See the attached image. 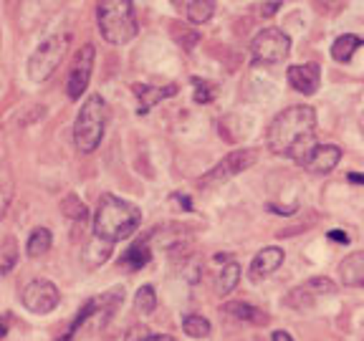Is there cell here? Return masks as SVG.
<instances>
[{
    "instance_id": "obj_34",
    "label": "cell",
    "mask_w": 364,
    "mask_h": 341,
    "mask_svg": "<svg viewBox=\"0 0 364 341\" xmlns=\"http://www.w3.org/2000/svg\"><path fill=\"white\" fill-rule=\"evenodd\" d=\"M8 329H11V313H3V329H0V336H3V339H6L8 336Z\"/></svg>"
},
{
    "instance_id": "obj_33",
    "label": "cell",
    "mask_w": 364,
    "mask_h": 341,
    "mask_svg": "<svg viewBox=\"0 0 364 341\" xmlns=\"http://www.w3.org/2000/svg\"><path fill=\"white\" fill-rule=\"evenodd\" d=\"M268 210L281 212V215H294V212H296V205H294V207H279V205H268Z\"/></svg>"
},
{
    "instance_id": "obj_29",
    "label": "cell",
    "mask_w": 364,
    "mask_h": 341,
    "mask_svg": "<svg viewBox=\"0 0 364 341\" xmlns=\"http://www.w3.org/2000/svg\"><path fill=\"white\" fill-rule=\"evenodd\" d=\"M152 339H154L152 331H149L144 324L129 326V329H127V334H124V341H152Z\"/></svg>"
},
{
    "instance_id": "obj_32",
    "label": "cell",
    "mask_w": 364,
    "mask_h": 341,
    "mask_svg": "<svg viewBox=\"0 0 364 341\" xmlns=\"http://www.w3.org/2000/svg\"><path fill=\"white\" fill-rule=\"evenodd\" d=\"M175 200H177V205H180L182 210H193V202H190V197L188 195H175Z\"/></svg>"
},
{
    "instance_id": "obj_25",
    "label": "cell",
    "mask_w": 364,
    "mask_h": 341,
    "mask_svg": "<svg viewBox=\"0 0 364 341\" xmlns=\"http://www.w3.org/2000/svg\"><path fill=\"white\" fill-rule=\"evenodd\" d=\"M134 308L142 316H149V313L157 308V293H154L152 286H142V288H136L134 293Z\"/></svg>"
},
{
    "instance_id": "obj_14",
    "label": "cell",
    "mask_w": 364,
    "mask_h": 341,
    "mask_svg": "<svg viewBox=\"0 0 364 341\" xmlns=\"http://www.w3.org/2000/svg\"><path fill=\"white\" fill-rule=\"evenodd\" d=\"M284 258H286V253L279 245H268V248L258 250L253 263H250V276L256 281L268 278V276H273V273L284 266Z\"/></svg>"
},
{
    "instance_id": "obj_20",
    "label": "cell",
    "mask_w": 364,
    "mask_h": 341,
    "mask_svg": "<svg viewBox=\"0 0 364 341\" xmlns=\"http://www.w3.org/2000/svg\"><path fill=\"white\" fill-rule=\"evenodd\" d=\"M51 243H53L51 230H48V227H36L33 233H31L28 243H26V256L28 258L46 256V253L51 250Z\"/></svg>"
},
{
    "instance_id": "obj_23",
    "label": "cell",
    "mask_w": 364,
    "mask_h": 341,
    "mask_svg": "<svg viewBox=\"0 0 364 341\" xmlns=\"http://www.w3.org/2000/svg\"><path fill=\"white\" fill-rule=\"evenodd\" d=\"M238 281H240V266L235 261L225 263V266H223V271H220V276H218L215 293L218 296H228L230 291L235 288V286H238Z\"/></svg>"
},
{
    "instance_id": "obj_30",
    "label": "cell",
    "mask_w": 364,
    "mask_h": 341,
    "mask_svg": "<svg viewBox=\"0 0 364 341\" xmlns=\"http://www.w3.org/2000/svg\"><path fill=\"white\" fill-rule=\"evenodd\" d=\"M284 8V3H261V16L263 18H271Z\"/></svg>"
},
{
    "instance_id": "obj_1",
    "label": "cell",
    "mask_w": 364,
    "mask_h": 341,
    "mask_svg": "<svg viewBox=\"0 0 364 341\" xmlns=\"http://www.w3.org/2000/svg\"><path fill=\"white\" fill-rule=\"evenodd\" d=\"M316 112L309 104H294L273 117L266 131V144L276 157H294L296 162L316 144Z\"/></svg>"
},
{
    "instance_id": "obj_36",
    "label": "cell",
    "mask_w": 364,
    "mask_h": 341,
    "mask_svg": "<svg viewBox=\"0 0 364 341\" xmlns=\"http://www.w3.org/2000/svg\"><path fill=\"white\" fill-rule=\"evenodd\" d=\"M273 341H294L289 331H273Z\"/></svg>"
},
{
    "instance_id": "obj_17",
    "label": "cell",
    "mask_w": 364,
    "mask_h": 341,
    "mask_svg": "<svg viewBox=\"0 0 364 341\" xmlns=\"http://www.w3.org/2000/svg\"><path fill=\"white\" fill-rule=\"evenodd\" d=\"M359 45H364L362 36H354V33L339 36V38L331 43V58H334L336 63H349Z\"/></svg>"
},
{
    "instance_id": "obj_9",
    "label": "cell",
    "mask_w": 364,
    "mask_h": 341,
    "mask_svg": "<svg viewBox=\"0 0 364 341\" xmlns=\"http://www.w3.org/2000/svg\"><path fill=\"white\" fill-rule=\"evenodd\" d=\"M21 301L31 313H41V316H43V313H51L53 308L61 303V291H58L51 281L36 278L23 288Z\"/></svg>"
},
{
    "instance_id": "obj_31",
    "label": "cell",
    "mask_w": 364,
    "mask_h": 341,
    "mask_svg": "<svg viewBox=\"0 0 364 341\" xmlns=\"http://www.w3.org/2000/svg\"><path fill=\"white\" fill-rule=\"evenodd\" d=\"M329 240H331V243L347 245L349 243V235L344 233V230H329Z\"/></svg>"
},
{
    "instance_id": "obj_11",
    "label": "cell",
    "mask_w": 364,
    "mask_h": 341,
    "mask_svg": "<svg viewBox=\"0 0 364 341\" xmlns=\"http://www.w3.org/2000/svg\"><path fill=\"white\" fill-rule=\"evenodd\" d=\"M94 45L86 43L79 53H76V61L68 71V79H66V97L71 102H79L84 97V91L89 89V81H91V68H94Z\"/></svg>"
},
{
    "instance_id": "obj_16",
    "label": "cell",
    "mask_w": 364,
    "mask_h": 341,
    "mask_svg": "<svg viewBox=\"0 0 364 341\" xmlns=\"http://www.w3.org/2000/svg\"><path fill=\"white\" fill-rule=\"evenodd\" d=\"M134 94L139 97V109H136V112H139V117H144L154 104H159L162 99L175 97L177 86L175 84H170V86H134Z\"/></svg>"
},
{
    "instance_id": "obj_8",
    "label": "cell",
    "mask_w": 364,
    "mask_h": 341,
    "mask_svg": "<svg viewBox=\"0 0 364 341\" xmlns=\"http://www.w3.org/2000/svg\"><path fill=\"white\" fill-rule=\"evenodd\" d=\"M291 38L281 28H263L250 40V53L258 63H279L289 56Z\"/></svg>"
},
{
    "instance_id": "obj_4",
    "label": "cell",
    "mask_w": 364,
    "mask_h": 341,
    "mask_svg": "<svg viewBox=\"0 0 364 341\" xmlns=\"http://www.w3.org/2000/svg\"><path fill=\"white\" fill-rule=\"evenodd\" d=\"M107 117H109V107L102 94L86 97V102L81 104V112L76 114V121H74V144L79 152L91 154L102 144L104 129H107Z\"/></svg>"
},
{
    "instance_id": "obj_13",
    "label": "cell",
    "mask_w": 364,
    "mask_h": 341,
    "mask_svg": "<svg viewBox=\"0 0 364 341\" xmlns=\"http://www.w3.org/2000/svg\"><path fill=\"white\" fill-rule=\"evenodd\" d=\"M286 79H289V84L299 94L311 97V94L318 91V86H321V68L316 63H296V66H289Z\"/></svg>"
},
{
    "instance_id": "obj_35",
    "label": "cell",
    "mask_w": 364,
    "mask_h": 341,
    "mask_svg": "<svg viewBox=\"0 0 364 341\" xmlns=\"http://www.w3.org/2000/svg\"><path fill=\"white\" fill-rule=\"evenodd\" d=\"M347 180L352 182V185H364V175H362V172H349Z\"/></svg>"
},
{
    "instance_id": "obj_21",
    "label": "cell",
    "mask_w": 364,
    "mask_h": 341,
    "mask_svg": "<svg viewBox=\"0 0 364 341\" xmlns=\"http://www.w3.org/2000/svg\"><path fill=\"white\" fill-rule=\"evenodd\" d=\"M223 311H225L228 316L240 318V321H253V324H266V321H268L266 313H261L258 308H253L250 303H243V301L223 303Z\"/></svg>"
},
{
    "instance_id": "obj_18",
    "label": "cell",
    "mask_w": 364,
    "mask_h": 341,
    "mask_svg": "<svg viewBox=\"0 0 364 341\" xmlns=\"http://www.w3.org/2000/svg\"><path fill=\"white\" fill-rule=\"evenodd\" d=\"M112 248H114V243H109V240L97 238V235H94V238L84 245V263L89 268L102 266V263H107V258L112 256Z\"/></svg>"
},
{
    "instance_id": "obj_28",
    "label": "cell",
    "mask_w": 364,
    "mask_h": 341,
    "mask_svg": "<svg viewBox=\"0 0 364 341\" xmlns=\"http://www.w3.org/2000/svg\"><path fill=\"white\" fill-rule=\"evenodd\" d=\"M193 86H195V102H198V104H210L213 99H215L218 89L213 84H208V81H200L198 76H195Z\"/></svg>"
},
{
    "instance_id": "obj_22",
    "label": "cell",
    "mask_w": 364,
    "mask_h": 341,
    "mask_svg": "<svg viewBox=\"0 0 364 341\" xmlns=\"http://www.w3.org/2000/svg\"><path fill=\"white\" fill-rule=\"evenodd\" d=\"M182 331L190 336V339H208L210 336V331H213V326H210V321L205 316H200V313H190V316H185L182 318Z\"/></svg>"
},
{
    "instance_id": "obj_12",
    "label": "cell",
    "mask_w": 364,
    "mask_h": 341,
    "mask_svg": "<svg viewBox=\"0 0 364 341\" xmlns=\"http://www.w3.org/2000/svg\"><path fill=\"white\" fill-rule=\"evenodd\" d=\"M341 159V149L336 144H316L309 154L299 159V167L309 172V175H329Z\"/></svg>"
},
{
    "instance_id": "obj_5",
    "label": "cell",
    "mask_w": 364,
    "mask_h": 341,
    "mask_svg": "<svg viewBox=\"0 0 364 341\" xmlns=\"http://www.w3.org/2000/svg\"><path fill=\"white\" fill-rule=\"evenodd\" d=\"M122 298H124V288H122V286L109 288L107 293L89 298V301L84 303V308L76 313V318L71 321V326H68L66 334L58 336V341H74V336L89 324H94V331L104 329V324H107L109 316L117 311V306L122 303Z\"/></svg>"
},
{
    "instance_id": "obj_37",
    "label": "cell",
    "mask_w": 364,
    "mask_h": 341,
    "mask_svg": "<svg viewBox=\"0 0 364 341\" xmlns=\"http://www.w3.org/2000/svg\"><path fill=\"white\" fill-rule=\"evenodd\" d=\"M152 341H177V339H175V336H170V334H157Z\"/></svg>"
},
{
    "instance_id": "obj_24",
    "label": "cell",
    "mask_w": 364,
    "mask_h": 341,
    "mask_svg": "<svg viewBox=\"0 0 364 341\" xmlns=\"http://www.w3.org/2000/svg\"><path fill=\"white\" fill-rule=\"evenodd\" d=\"M185 13H188L190 23H208L215 13V3L213 0H190L185 3Z\"/></svg>"
},
{
    "instance_id": "obj_6",
    "label": "cell",
    "mask_w": 364,
    "mask_h": 341,
    "mask_svg": "<svg viewBox=\"0 0 364 341\" xmlns=\"http://www.w3.org/2000/svg\"><path fill=\"white\" fill-rule=\"evenodd\" d=\"M68 45H71V36L68 33H51L48 38H43L36 51L28 58V76L31 81L41 84V81L51 79V74L61 66V61L66 58Z\"/></svg>"
},
{
    "instance_id": "obj_3",
    "label": "cell",
    "mask_w": 364,
    "mask_h": 341,
    "mask_svg": "<svg viewBox=\"0 0 364 341\" xmlns=\"http://www.w3.org/2000/svg\"><path fill=\"white\" fill-rule=\"evenodd\" d=\"M97 23L102 38L112 45H124L139 33L132 0H104L97 6Z\"/></svg>"
},
{
    "instance_id": "obj_27",
    "label": "cell",
    "mask_w": 364,
    "mask_h": 341,
    "mask_svg": "<svg viewBox=\"0 0 364 341\" xmlns=\"http://www.w3.org/2000/svg\"><path fill=\"white\" fill-rule=\"evenodd\" d=\"M61 210H63V215L66 217H71V220H76V222H84L86 217H89V210H86V205L81 202L76 195H68L66 200L61 202Z\"/></svg>"
},
{
    "instance_id": "obj_26",
    "label": "cell",
    "mask_w": 364,
    "mask_h": 341,
    "mask_svg": "<svg viewBox=\"0 0 364 341\" xmlns=\"http://www.w3.org/2000/svg\"><path fill=\"white\" fill-rule=\"evenodd\" d=\"M16 261H18V245H16V240H13V235H6L3 250H0V273L8 276V273L13 271V266H16Z\"/></svg>"
},
{
    "instance_id": "obj_10",
    "label": "cell",
    "mask_w": 364,
    "mask_h": 341,
    "mask_svg": "<svg viewBox=\"0 0 364 341\" xmlns=\"http://www.w3.org/2000/svg\"><path fill=\"white\" fill-rule=\"evenodd\" d=\"M331 293H336V286L331 283L329 278H324V276H314L306 283L296 286V288H291L289 293H286V306L296 308V311H306L318 298H324V296H331Z\"/></svg>"
},
{
    "instance_id": "obj_15",
    "label": "cell",
    "mask_w": 364,
    "mask_h": 341,
    "mask_svg": "<svg viewBox=\"0 0 364 341\" xmlns=\"http://www.w3.org/2000/svg\"><path fill=\"white\" fill-rule=\"evenodd\" d=\"M339 278L349 288H364V250H357L339 263Z\"/></svg>"
},
{
    "instance_id": "obj_19",
    "label": "cell",
    "mask_w": 364,
    "mask_h": 341,
    "mask_svg": "<svg viewBox=\"0 0 364 341\" xmlns=\"http://www.w3.org/2000/svg\"><path fill=\"white\" fill-rule=\"evenodd\" d=\"M149 258H152V253H149V238L136 240V243H132L127 248L124 256H122V266L129 268V271H139V268L147 266Z\"/></svg>"
},
{
    "instance_id": "obj_2",
    "label": "cell",
    "mask_w": 364,
    "mask_h": 341,
    "mask_svg": "<svg viewBox=\"0 0 364 341\" xmlns=\"http://www.w3.org/2000/svg\"><path fill=\"white\" fill-rule=\"evenodd\" d=\"M142 225V210L117 195H102L94 217V235L109 243H117L122 238H129L136 227Z\"/></svg>"
},
{
    "instance_id": "obj_7",
    "label": "cell",
    "mask_w": 364,
    "mask_h": 341,
    "mask_svg": "<svg viewBox=\"0 0 364 341\" xmlns=\"http://www.w3.org/2000/svg\"><path fill=\"white\" fill-rule=\"evenodd\" d=\"M258 159V149H235V152H230L228 157H223V162H218L213 170H208L203 177L198 180V188L203 190H210V188H218L220 182H228L233 180L235 175H240L243 170H248V167L256 165Z\"/></svg>"
}]
</instances>
